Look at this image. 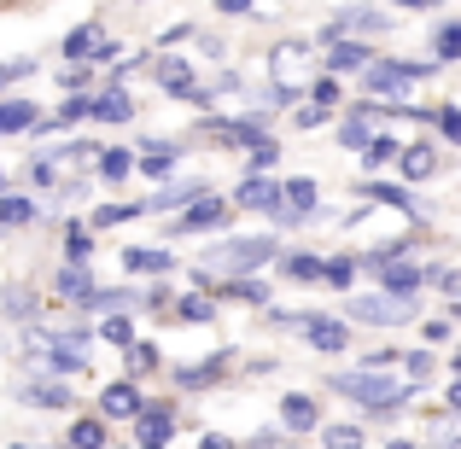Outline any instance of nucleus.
<instances>
[{"label": "nucleus", "instance_id": "obj_1", "mask_svg": "<svg viewBox=\"0 0 461 449\" xmlns=\"http://www.w3.org/2000/svg\"><path fill=\"white\" fill-rule=\"evenodd\" d=\"M327 385H333L339 397H357L374 420H392L397 409L409 403V385H392V380H385V368H374V362H362V373H333Z\"/></svg>", "mask_w": 461, "mask_h": 449}, {"label": "nucleus", "instance_id": "obj_2", "mask_svg": "<svg viewBox=\"0 0 461 449\" xmlns=\"http://www.w3.org/2000/svg\"><path fill=\"white\" fill-rule=\"evenodd\" d=\"M269 257H281V239L258 234V239H222L204 251V269H228V274H258Z\"/></svg>", "mask_w": 461, "mask_h": 449}, {"label": "nucleus", "instance_id": "obj_3", "mask_svg": "<svg viewBox=\"0 0 461 449\" xmlns=\"http://www.w3.org/2000/svg\"><path fill=\"white\" fill-rule=\"evenodd\" d=\"M427 70H432V65H397V58H374L368 76H362V88L380 94V100H403V94L415 88V82L427 76Z\"/></svg>", "mask_w": 461, "mask_h": 449}, {"label": "nucleus", "instance_id": "obj_4", "mask_svg": "<svg viewBox=\"0 0 461 449\" xmlns=\"http://www.w3.org/2000/svg\"><path fill=\"white\" fill-rule=\"evenodd\" d=\"M350 321H368V327H403V321H415V298L368 292V298L350 303Z\"/></svg>", "mask_w": 461, "mask_h": 449}, {"label": "nucleus", "instance_id": "obj_5", "mask_svg": "<svg viewBox=\"0 0 461 449\" xmlns=\"http://www.w3.org/2000/svg\"><path fill=\"white\" fill-rule=\"evenodd\" d=\"M199 135H204V140H216V147H246V152L269 140L258 117H204V123H199Z\"/></svg>", "mask_w": 461, "mask_h": 449}, {"label": "nucleus", "instance_id": "obj_6", "mask_svg": "<svg viewBox=\"0 0 461 449\" xmlns=\"http://www.w3.org/2000/svg\"><path fill=\"white\" fill-rule=\"evenodd\" d=\"M164 94H169V100H187V105H216V94H222V88H199L193 65L169 58V65H164Z\"/></svg>", "mask_w": 461, "mask_h": 449}, {"label": "nucleus", "instance_id": "obj_7", "mask_svg": "<svg viewBox=\"0 0 461 449\" xmlns=\"http://www.w3.org/2000/svg\"><path fill=\"white\" fill-rule=\"evenodd\" d=\"M281 199H286V181H269V175H246L234 187V211H263L269 216Z\"/></svg>", "mask_w": 461, "mask_h": 449}, {"label": "nucleus", "instance_id": "obj_8", "mask_svg": "<svg viewBox=\"0 0 461 449\" xmlns=\"http://www.w3.org/2000/svg\"><path fill=\"white\" fill-rule=\"evenodd\" d=\"M310 58H315V41H281L269 53V76L275 82H298L310 70Z\"/></svg>", "mask_w": 461, "mask_h": 449}, {"label": "nucleus", "instance_id": "obj_9", "mask_svg": "<svg viewBox=\"0 0 461 449\" xmlns=\"http://www.w3.org/2000/svg\"><path fill=\"white\" fill-rule=\"evenodd\" d=\"M357 193L362 199H380V204H397L403 216H415V222H432V211L415 199V193H403V187H392V181H357Z\"/></svg>", "mask_w": 461, "mask_h": 449}, {"label": "nucleus", "instance_id": "obj_10", "mask_svg": "<svg viewBox=\"0 0 461 449\" xmlns=\"http://www.w3.org/2000/svg\"><path fill=\"white\" fill-rule=\"evenodd\" d=\"M228 216V199H216V193H204V199H193L187 211L176 216V228H169V234H199V228H216Z\"/></svg>", "mask_w": 461, "mask_h": 449}, {"label": "nucleus", "instance_id": "obj_11", "mask_svg": "<svg viewBox=\"0 0 461 449\" xmlns=\"http://www.w3.org/2000/svg\"><path fill=\"white\" fill-rule=\"evenodd\" d=\"M204 181H169V187H158L152 199H140V211H187L193 199H204Z\"/></svg>", "mask_w": 461, "mask_h": 449}, {"label": "nucleus", "instance_id": "obj_12", "mask_svg": "<svg viewBox=\"0 0 461 449\" xmlns=\"http://www.w3.org/2000/svg\"><path fill=\"white\" fill-rule=\"evenodd\" d=\"M374 274H380V286H385V292H397V298H415L420 286H427V269H415V263H403V257L380 263Z\"/></svg>", "mask_w": 461, "mask_h": 449}, {"label": "nucleus", "instance_id": "obj_13", "mask_svg": "<svg viewBox=\"0 0 461 449\" xmlns=\"http://www.w3.org/2000/svg\"><path fill=\"white\" fill-rule=\"evenodd\" d=\"M304 338H310L315 350H327V356H333V350L350 345V327L333 321V315H304Z\"/></svg>", "mask_w": 461, "mask_h": 449}, {"label": "nucleus", "instance_id": "obj_14", "mask_svg": "<svg viewBox=\"0 0 461 449\" xmlns=\"http://www.w3.org/2000/svg\"><path fill=\"white\" fill-rule=\"evenodd\" d=\"M100 415H112V420H140V391H135V380L105 385V391H100Z\"/></svg>", "mask_w": 461, "mask_h": 449}, {"label": "nucleus", "instance_id": "obj_15", "mask_svg": "<svg viewBox=\"0 0 461 449\" xmlns=\"http://www.w3.org/2000/svg\"><path fill=\"white\" fill-rule=\"evenodd\" d=\"M222 368H228V350H216V356L193 362V368H176V385H181V391H204V385L222 380Z\"/></svg>", "mask_w": 461, "mask_h": 449}, {"label": "nucleus", "instance_id": "obj_16", "mask_svg": "<svg viewBox=\"0 0 461 449\" xmlns=\"http://www.w3.org/2000/svg\"><path fill=\"white\" fill-rule=\"evenodd\" d=\"M135 303H152V298L147 292H129V286H117V292H105V286H100V292L82 303V310H88V315H129Z\"/></svg>", "mask_w": 461, "mask_h": 449}, {"label": "nucleus", "instance_id": "obj_17", "mask_svg": "<svg viewBox=\"0 0 461 449\" xmlns=\"http://www.w3.org/2000/svg\"><path fill=\"white\" fill-rule=\"evenodd\" d=\"M281 274L298 286H321L327 281V257H310V251H293V257H281Z\"/></svg>", "mask_w": 461, "mask_h": 449}, {"label": "nucleus", "instance_id": "obj_18", "mask_svg": "<svg viewBox=\"0 0 461 449\" xmlns=\"http://www.w3.org/2000/svg\"><path fill=\"white\" fill-rule=\"evenodd\" d=\"M368 65H374L368 41H333L327 47V70H368Z\"/></svg>", "mask_w": 461, "mask_h": 449}, {"label": "nucleus", "instance_id": "obj_19", "mask_svg": "<svg viewBox=\"0 0 461 449\" xmlns=\"http://www.w3.org/2000/svg\"><path fill=\"white\" fill-rule=\"evenodd\" d=\"M53 292H59V298H77V303H88L94 292H100V286H94V274L82 269V263H70V269H59V274H53Z\"/></svg>", "mask_w": 461, "mask_h": 449}, {"label": "nucleus", "instance_id": "obj_20", "mask_svg": "<svg viewBox=\"0 0 461 449\" xmlns=\"http://www.w3.org/2000/svg\"><path fill=\"white\" fill-rule=\"evenodd\" d=\"M123 269L129 274H169V269H176V257H169V251H152V246H129L123 251Z\"/></svg>", "mask_w": 461, "mask_h": 449}, {"label": "nucleus", "instance_id": "obj_21", "mask_svg": "<svg viewBox=\"0 0 461 449\" xmlns=\"http://www.w3.org/2000/svg\"><path fill=\"white\" fill-rule=\"evenodd\" d=\"M88 117H94V123H129V117H135V100H129L123 88H105L100 100H94Z\"/></svg>", "mask_w": 461, "mask_h": 449}, {"label": "nucleus", "instance_id": "obj_22", "mask_svg": "<svg viewBox=\"0 0 461 449\" xmlns=\"http://www.w3.org/2000/svg\"><path fill=\"white\" fill-rule=\"evenodd\" d=\"M41 123V112H35L30 100H0V135H23V129Z\"/></svg>", "mask_w": 461, "mask_h": 449}, {"label": "nucleus", "instance_id": "obj_23", "mask_svg": "<svg viewBox=\"0 0 461 449\" xmlns=\"http://www.w3.org/2000/svg\"><path fill=\"white\" fill-rule=\"evenodd\" d=\"M140 427H147V444H164L176 432V409L169 403H140Z\"/></svg>", "mask_w": 461, "mask_h": 449}, {"label": "nucleus", "instance_id": "obj_24", "mask_svg": "<svg viewBox=\"0 0 461 449\" xmlns=\"http://www.w3.org/2000/svg\"><path fill=\"white\" fill-rule=\"evenodd\" d=\"M281 427H286V432H310V427H315V403H310L304 391L281 397Z\"/></svg>", "mask_w": 461, "mask_h": 449}, {"label": "nucleus", "instance_id": "obj_25", "mask_svg": "<svg viewBox=\"0 0 461 449\" xmlns=\"http://www.w3.org/2000/svg\"><path fill=\"white\" fill-rule=\"evenodd\" d=\"M23 403H35V409H70V385L35 380V385H23Z\"/></svg>", "mask_w": 461, "mask_h": 449}, {"label": "nucleus", "instance_id": "obj_26", "mask_svg": "<svg viewBox=\"0 0 461 449\" xmlns=\"http://www.w3.org/2000/svg\"><path fill=\"white\" fill-rule=\"evenodd\" d=\"M216 298H240V303H269V281H258V274H240V281H222V286H216Z\"/></svg>", "mask_w": 461, "mask_h": 449}, {"label": "nucleus", "instance_id": "obj_27", "mask_svg": "<svg viewBox=\"0 0 461 449\" xmlns=\"http://www.w3.org/2000/svg\"><path fill=\"white\" fill-rule=\"evenodd\" d=\"M100 41H105L100 23H77V30L65 35V58H77V65H82V58H94V47H100Z\"/></svg>", "mask_w": 461, "mask_h": 449}, {"label": "nucleus", "instance_id": "obj_28", "mask_svg": "<svg viewBox=\"0 0 461 449\" xmlns=\"http://www.w3.org/2000/svg\"><path fill=\"white\" fill-rule=\"evenodd\" d=\"M211 315H216V303L204 298V292H187V298H176V321H181V327H204Z\"/></svg>", "mask_w": 461, "mask_h": 449}, {"label": "nucleus", "instance_id": "obj_29", "mask_svg": "<svg viewBox=\"0 0 461 449\" xmlns=\"http://www.w3.org/2000/svg\"><path fill=\"white\" fill-rule=\"evenodd\" d=\"M397 164H403L409 181H420V175H432V169H438V152H432V147H403V157H397Z\"/></svg>", "mask_w": 461, "mask_h": 449}, {"label": "nucleus", "instance_id": "obj_30", "mask_svg": "<svg viewBox=\"0 0 461 449\" xmlns=\"http://www.w3.org/2000/svg\"><path fill=\"white\" fill-rule=\"evenodd\" d=\"M100 338L105 345H123V350H135L140 338H135V321H129V315H105L100 321Z\"/></svg>", "mask_w": 461, "mask_h": 449}, {"label": "nucleus", "instance_id": "obj_31", "mask_svg": "<svg viewBox=\"0 0 461 449\" xmlns=\"http://www.w3.org/2000/svg\"><path fill=\"white\" fill-rule=\"evenodd\" d=\"M315 199H321V187H315V181L310 175H293V181H286V204H293V211H315Z\"/></svg>", "mask_w": 461, "mask_h": 449}, {"label": "nucleus", "instance_id": "obj_32", "mask_svg": "<svg viewBox=\"0 0 461 449\" xmlns=\"http://www.w3.org/2000/svg\"><path fill=\"white\" fill-rule=\"evenodd\" d=\"M23 222H35V204L18 199V193H6V199H0V228H23Z\"/></svg>", "mask_w": 461, "mask_h": 449}, {"label": "nucleus", "instance_id": "obj_33", "mask_svg": "<svg viewBox=\"0 0 461 449\" xmlns=\"http://www.w3.org/2000/svg\"><path fill=\"white\" fill-rule=\"evenodd\" d=\"M392 157H403V147H397L392 135H380V140H374L368 152H362V169H368V175H374V169H380V164H392Z\"/></svg>", "mask_w": 461, "mask_h": 449}, {"label": "nucleus", "instance_id": "obj_34", "mask_svg": "<svg viewBox=\"0 0 461 449\" xmlns=\"http://www.w3.org/2000/svg\"><path fill=\"white\" fill-rule=\"evenodd\" d=\"M70 444L77 449H105V420H77V427H70Z\"/></svg>", "mask_w": 461, "mask_h": 449}, {"label": "nucleus", "instance_id": "obj_35", "mask_svg": "<svg viewBox=\"0 0 461 449\" xmlns=\"http://www.w3.org/2000/svg\"><path fill=\"white\" fill-rule=\"evenodd\" d=\"M380 135H368V117H350L345 123V135H339V147H350V152H368Z\"/></svg>", "mask_w": 461, "mask_h": 449}, {"label": "nucleus", "instance_id": "obj_36", "mask_svg": "<svg viewBox=\"0 0 461 449\" xmlns=\"http://www.w3.org/2000/svg\"><path fill=\"white\" fill-rule=\"evenodd\" d=\"M135 169V152H100V175L105 181H123Z\"/></svg>", "mask_w": 461, "mask_h": 449}, {"label": "nucleus", "instance_id": "obj_37", "mask_svg": "<svg viewBox=\"0 0 461 449\" xmlns=\"http://www.w3.org/2000/svg\"><path fill=\"white\" fill-rule=\"evenodd\" d=\"M140 216V204H100L94 211V228H112V222H135Z\"/></svg>", "mask_w": 461, "mask_h": 449}, {"label": "nucleus", "instance_id": "obj_38", "mask_svg": "<svg viewBox=\"0 0 461 449\" xmlns=\"http://www.w3.org/2000/svg\"><path fill=\"white\" fill-rule=\"evenodd\" d=\"M350 281H357V263H350V257H327V286H333V292H345Z\"/></svg>", "mask_w": 461, "mask_h": 449}, {"label": "nucleus", "instance_id": "obj_39", "mask_svg": "<svg viewBox=\"0 0 461 449\" xmlns=\"http://www.w3.org/2000/svg\"><path fill=\"white\" fill-rule=\"evenodd\" d=\"M310 105H327V112H333V105H339V82H333V70L310 82Z\"/></svg>", "mask_w": 461, "mask_h": 449}, {"label": "nucleus", "instance_id": "obj_40", "mask_svg": "<svg viewBox=\"0 0 461 449\" xmlns=\"http://www.w3.org/2000/svg\"><path fill=\"white\" fill-rule=\"evenodd\" d=\"M438 58H444V65L461 58V23H444V30H438Z\"/></svg>", "mask_w": 461, "mask_h": 449}, {"label": "nucleus", "instance_id": "obj_41", "mask_svg": "<svg viewBox=\"0 0 461 449\" xmlns=\"http://www.w3.org/2000/svg\"><path fill=\"white\" fill-rule=\"evenodd\" d=\"M298 94H304L298 82H275V88L263 94V105H275V112H286V105H298Z\"/></svg>", "mask_w": 461, "mask_h": 449}, {"label": "nucleus", "instance_id": "obj_42", "mask_svg": "<svg viewBox=\"0 0 461 449\" xmlns=\"http://www.w3.org/2000/svg\"><path fill=\"white\" fill-rule=\"evenodd\" d=\"M152 368H158V345H135V350H129V373H135V380L152 373Z\"/></svg>", "mask_w": 461, "mask_h": 449}, {"label": "nucleus", "instance_id": "obj_43", "mask_svg": "<svg viewBox=\"0 0 461 449\" xmlns=\"http://www.w3.org/2000/svg\"><path fill=\"white\" fill-rule=\"evenodd\" d=\"M65 251H70V263H82V257H94V234H88V228H70V239H65Z\"/></svg>", "mask_w": 461, "mask_h": 449}, {"label": "nucleus", "instance_id": "obj_44", "mask_svg": "<svg viewBox=\"0 0 461 449\" xmlns=\"http://www.w3.org/2000/svg\"><path fill=\"white\" fill-rule=\"evenodd\" d=\"M403 368H409V380H415V385H427V380H432V356H427V350H409Z\"/></svg>", "mask_w": 461, "mask_h": 449}, {"label": "nucleus", "instance_id": "obj_45", "mask_svg": "<svg viewBox=\"0 0 461 449\" xmlns=\"http://www.w3.org/2000/svg\"><path fill=\"white\" fill-rule=\"evenodd\" d=\"M432 123L444 129V140H456V147H461V112H456V105H444V112H432Z\"/></svg>", "mask_w": 461, "mask_h": 449}, {"label": "nucleus", "instance_id": "obj_46", "mask_svg": "<svg viewBox=\"0 0 461 449\" xmlns=\"http://www.w3.org/2000/svg\"><path fill=\"white\" fill-rule=\"evenodd\" d=\"M327 449H362L357 427H327Z\"/></svg>", "mask_w": 461, "mask_h": 449}, {"label": "nucleus", "instance_id": "obj_47", "mask_svg": "<svg viewBox=\"0 0 461 449\" xmlns=\"http://www.w3.org/2000/svg\"><path fill=\"white\" fill-rule=\"evenodd\" d=\"M176 157H181V152H147V157H140V175H164Z\"/></svg>", "mask_w": 461, "mask_h": 449}, {"label": "nucleus", "instance_id": "obj_48", "mask_svg": "<svg viewBox=\"0 0 461 449\" xmlns=\"http://www.w3.org/2000/svg\"><path fill=\"white\" fill-rule=\"evenodd\" d=\"M427 281L438 286V292H461V274H456V269H444V263H438V269H427Z\"/></svg>", "mask_w": 461, "mask_h": 449}, {"label": "nucleus", "instance_id": "obj_49", "mask_svg": "<svg viewBox=\"0 0 461 449\" xmlns=\"http://www.w3.org/2000/svg\"><path fill=\"white\" fill-rule=\"evenodd\" d=\"M30 310H35V298L23 292V286H12V292H6V315H18V321H23Z\"/></svg>", "mask_w": 461, "mask_h": 449}, {"label": "nucleus", "instance_id": "obj_50", "mask_svg": "<svg viewBox=\"0 0 461 449\" xmlns=\"http://www.w3.org/2000/svg\"><path fill=\"white\" fill-rule=\"evenodd\" d=\"M269 321L286 327V333H304V315H298V310H269Z\"/></svg>", "mask_w": 461, "mask_h": 449}, {"label": "nucleus", "instance_id": "obj_51", "mask_svg": "<svg viewBox=\"0 0 461 449\" xmlns=\"http://www.w3.org/2000/svg\"><path fill=\"white\" fill-rule=\"evenodd\" d=\"M275 157H281V140H263V147H251V164H258V169H269Z\"/></svg>", "mask_w": 461, "mask_h": 449}, {"label": "nucleus", "instance_id": "obj_52", "mask_svg": "<svg viewBox=\"0 0 461 449\" xmlns=\"http://www.w3.org/2000/svg\"><path fill=\"white\" fill-rule=\"evenodd\" d=\"M30 58H12V65H0V88H6V82H18V76H30Z\"/></svg>", "mask_w": 461, "mask_h": 449}, {"label": "nucleus", "instance_id": "obj_53", "mask_svg": "<svg viewBox=\"0 0 461 449\" xmlns=\"http://www.w3.org/2000/svg\"><path fill=\"white\" fill-rule=\"evenodd\" d=\"M438 449H461V427H456V420H444V427H438Z\"/></svg>", "mask_w": 461, "mask_h": 449}, {"label": "nucleus", "instance_id": "obj_54", "mask_svg": "<svg viewBox=\"0 0 461 449\" xmlns=\"http://www.w3.org/2000/svg\"><path fill=\"white\" fill-rule=\"evenodd\" d=\"M315 123H327V105H304L298 112V129H315Z\"/></svg>", "mask_w": 461, "mask_h": 449}, {"label": "nucleus", "instance_id": "obj_55", "mask_svg": "<svg viewBox=\"0 0 461 449\" xmlns=\"http://www.w3.org/2000/svg\"><path fill=\"white\" fill-rule=\"evenodd\" d=\"M216 12H251V0H216Z\"/></svg>", "mask_w": 461, "mask_h": 449}, {"label": "nucleus", "instance_id": "obj_56", "mask_svg": "<svg viewBox=\"0 0 461 449\" xmlns=\"http://www.w3.org/2000/svg\"><path fill=\"white\" fill-rule=\"evenodd\" d=\"M199 449H234V444H228V438H222V432H211V438H204Z\"/></svg>", "mask_w": 461, "mask_h": 449}, {"label": "nucleus", "instance_id": "obj_57", "mask_svg": "<svg viewBox=\"0 0 461 449\" xmlns=\"http://www.w3.org/2000/svg\"><path fill=\"white\" fill-rule=\"evenodd\" d=\"M403 12H427V6H438V0H397Z\"/></svg>", "mask_w": 461, "mask_h": 449}, {"label": "nucleus", "instance_id": "obj_58", "mask_svg": "<svg viewBox=\"0 0 461 449\" xmlns=\"http://www.w3.org/2000/svg\"><path fill=\"white\" fill-rule=\"evenodd\" d=\"M450 415H461V373H456V385H450Z\"/></svg>", "mask_w": 461, "mask_h": 449}, {"label": "nucleus", "instance_id": "obj_59", "mask_svg": "<svg viewBox=\"0 0 461 449\" xmlns=\"http://www.w3.org/2000/svg\"><path fill=\"white\" fill-rule=\"evenodd\" d=\"M385 449H420V444H403V438H397V444H385Z\"/></svg>", "mask_w": 461, "mask_h": 449}, {"label": "nucleus", "instance_id": "obj_60", "mask_svg": "<svg viewBox=\"0 0 461 449\" xmlns=\"http://www.w3.org/2000/svg\"><path fill=\"white\" fill-rule=\"evenodd\" d=\"M0 199H6V175H0Z\"/></svg>", "mask_w": 461, "mask_h": 449}, {"label": "nucleus", "instance_id": "obj_61", "mask_svg": "<svg viewBox=\"0 0 461 449\" xmlns=\"http://www.w3.org/2000/svg\"><path fill=\"white\" fill-rule=\"evenodd\" d=\"M147 449H164V444H147Z\"/></svg>", "mask_w": 461, "mask_h": 449}, {"label": "nucleus", "instance_id": "obj_62", "mask_svg": "<svg viewBox=\"0 0 461 449\" xmlns=\"http://www.w3.org/2000/svg\"><path fill=\"white\" fill-rule=\"evenodd\" d=\"M456 310H461V292H456Z\"/></svg>", "mask_w": 461, "mask_h": 449}, {"label": "nucleus", "instance_id": "obj_63", "mask_svg": "<svg viewBox=\"0 0 461 449\" xmlns=\"http://www.w3.org/2000/svg\"><path fill=\"white\" fill-rule=\"evenodd\" d=\"M18 449H30V444H18Z\"/></svg>", "mask_w": 461, "mask_h": 449}, {"label": "nucleus", "instance_id": "obj_64", "mask_svg": "<svg viewBox=\"0 0 461 449\" xmlns=\"http://www.w3.org/2000/svg\"><path fill=\"white\" fill-rule=\"evenodd\" d=\"M0 234H6V228H0Z\"/></svg>", "mask_w": 461, "mask_h": 449}]
</instances>
